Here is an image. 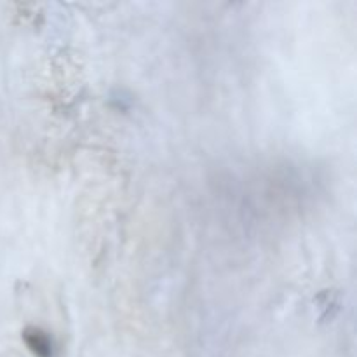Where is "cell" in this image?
I'll return each instance as SVG.
<instances>
[{
  "mask_svg": "<svg viewBox=\"0 0 357 357\" xmlns=\"http://www.w3.org/2000/svg\"><path fill=\"white\" fill-rule=\"evenodd\" d=\"M23 342L35 357H54V344L40 328L30 326L23 331Z\"/></svg>",
  "mask_w": 357,
  "mask_h": 357,
  "instance_id": "cell-1",
  "label": "cell"
}]
</instances>
